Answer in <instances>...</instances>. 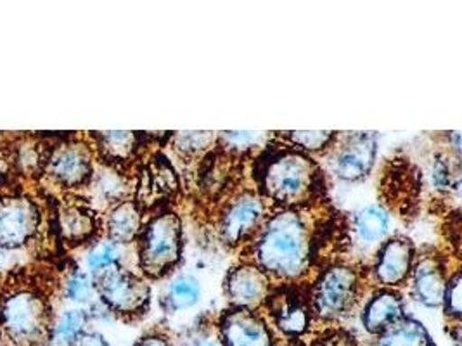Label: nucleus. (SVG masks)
Masks as SVG:
<instances>
[{
  "label": "nucleus",
  "instance_id": "f257e3e1",
  "mask_svg": "<svg viewBox=\"0 0 462 346\" xmlns=\"http://www.w3.org/2000/svg\"><path fill=\"white\" fill-rule=\"evenodd\" d=\"M56 310L45 286L28 270L11 269L0 281L4 346H51Z\"/></svg>",
  "mask_w": 462,
  "mask_h": 346
},
{
  "label": "nucleus",
  "instance_id": "f03ea898",
  "mask_svg": "<svg viewBox=\"0 0 462 346\" xmlns=\"http://www.w3.org/2000/svg\"><path fill=\"white\" fill-rule=\"evenodd\" d=\"M314 255V231L307 216L288 208L271 216L254 242L256 265L275 279H298Z\"/></svg>",
  "mask_w": 462,
  "mask_h": 346
},
{
  "label": "nucleus",
  "instance_id": "7ed1b4c3",
  "mask_svg": "<svg viewBox=\"0 0 462 346\" xmlns=\"http://www.w3.org/2000/svg\"><path fill=\"white\" fill-rule=\"evenodd\" d=\"M256 178L263 195L282 205H303L322 187V173L316 161L293 148L267 151L256 165Z\"/></svg>",
  "mask_w": 462,
  "mask_h": 346
},
{
  "label": "nucleus",
  "instance_id": "20e7f679",
  "mask_svg": "<svg viewBox=\"0 0 462 346\" xmlns=\"http://www.w3.org/2000/svg\"><path fill=\"white\" fill-rule=\"evenodd\" d=\"M139 265L151 279H160L182 257V222L177 214L152 216L139 232Z\"/></svg>",
  "mask_w": 462,
  "mask_h": 346
},
{
  "label": "nucleus",
  "instance_id": "39448f33",
  "mask_svg": "<svg viewBox=\"0 0 462 346\" xmlns=\"http://www.w3.org/2000/svg\"><path fill=\"white\" fill-rule=\"evenodd\" d=\"M97 300L109 314L120 319H135L144 315L151 303V289L147 282L125 269L115 265L94 276Z\"/></svg>",
  "mask_w": 462,
  "mask_h": 346
},
{
  "label": "nucleus",
  "instance_id": "423d86ee",
  "mask_svg": "<svg viewBox=\"0 0 462 346\" xmlns=\"http://www.w3.org/2000/svg\"><path fill=\"white\" fill-rule=\"evenodd\" d=\"M42 225V210L32 196H0V248L13 253L28 250L41 238Z\"/></svg>",
  "mask_w": 462,
  "mask_h": 346
},
{
  "label": "nucleus",
  "instance_id": "0eeeda50",
  "mask_svg": "<svg viewBox=\"0 0 462 346\" xmlns=\"http://www.w3.org/2000/svg\"><path fill=\"white\" fill-rule=\"evenodd\" d=\"M42 173L52 186L64 191L87 187L94 173L92 151L80 141L61 142L47 154Z\"/></svg>",
  "mask_w": 462,
  "mask_h": 346
},
{
  "label": "nucleus",
  "instance_id": "6e6552de",
  "mask_svg": "<svg viewBox=\"0 0 462 346\" xmlns=\"http://www.w3.org/2000/svg\"><path fill=\"white\" fill-rule=\"evenodd\" d=\"M357 295L356 270L346 265H335L328 269L317 281L314 308L322 319H339L354 306Z\"/></svg>",
  "mask_w": 462,
  "mask_h": 346
},
{
  "label": "nucleus",
  "instance_id": "1a4fd4ad",
  "mask_svg": "<svg viewBox=\"0 0 462 346\" xmlns=\"http://www.w3.org/2000/svg\"><path fill=\"white\" fill-rule=\"evenodd\" d=\"M376 135L374 133H348L343 137L339 148L331 156V170L337 178L357 182L367 177L376 158Z\"/></svg>",
  "mask_w": 462,
  "mask_h": 346
},
{
  "label": "nucleus",
  "instance_id": "9d476101",
  "mask_svg": "<svg viewBox=\"0 0 462 346\" xmlns=\"http://www.w3.org/2000/svg\"><path fill=\"white\" fill-rule=\"evenodd\" d=\"M224 346H273V332L263 317L250 308H231L218 323Z\"/></svg>",
  "mask_w": 462,
  "mask_h": 346
},
{
  "label": "nucleus",
  "instance_id": "9b49d317",
  "mask_svg": "<svg viewBox=\"0 0 462 346\" xmlns=\"http://www.w3.org/2000/svg\"><path fill=\"white\" fill-rule=\"evenodd\" d=\"M224 293L232 308L254 310L269 296V276L256 263H241L226 276Z\"/></svg>",
  "mask_w": 462,
  "mask_h": 346
},
{
  "label": "nucleus",
  "instance_id": "f8f14e48",
  "mask_svg": "<svg viewBox=\"0 0 462 346\" xmlns=\"http://www.w3.org/2000/svg\"><path fill=\"white\" fill-rule=\"evenodd\" d=\"M263 201L254 193H243L237 196L220 220V234L227 244H237L248 238L260 225L263 218Z\"/></svg>",
  "mask_w": 462,
  "mask_h": 346
},
{
  "label": "nucleus",
  "instance_id": "ddd939ff",
  "mask_svg": "<svg viewBox=\"0 0 462 346\" xmlns=\"http://www.w3.org/2000/svg\"><path fill=\"white\" fill-rule=\"evenodd\" d=\"M58 220L60 232L69 246L84 244L94 238L97 231L96 210L92 208L90 201L82 197H66L58 210Z\"/></svg>",
  "mask_w": 462,
  "mask_h": 346
},
{
  "label": "nucleus",
  "instance_id": "4468645a",
  "mask_svg": "<svg viewBox=\"0 0 462 346\" xmlns=\"http://www.w3.org/2000/svg\"><path fill=\"white\" fill-rule=\"evenodd\" d=\"M414 263V244L405 238L386 241L378 251L374 276L384 286H399L407 279Z\"/></svg>",
  "mask_w": 462,
  "mask_h": 346
},
{
  "label": "nucleus",
  "instance_id": "2eb2a0df",
  "mask_svg": "<svg viewBox=\"0 0 462 346\" xmlns=\"http://www.w3.org/2000/svg\"><path fill=\"white\" fill-rule=\"evenodd\" d=\"M179 191V178L169 159L163 154H154L141 173L137 189L139 203L152 206L163 199H169Z\"/></svg>",
  "mask_w": 462,
  "mask_h": 346
},
{
  "label": "nucleus",
  "instance_id": "dca6fc26",
  "mask_svg": "<svg viewBox=\"0 0 462 346\" xmlns=\"http://www.w3.org/2000/svg\"><path fill=\"white\" fill-rule=\"evenodd\" d=\"M403 314V300L393 289H379L362 310V324L367 332L381 334L390 325L399 323Z\"/></svg>",
  "mask_w": 462,
  "mask_h": 346
},
{
  "label": "nucleus",
  "instance_id": "f3484780",
  "mask_svg": "<svg viewBox=\"0 0 462 346\" xmlns=\"http://www.w3.org/2000/svg\"><path fill=\"white\" fill-rule=\"evenodd\" d=\"M445 284H447V278H445V270H443L439 259L424 257L414 267L412 296L420 305H424L428 308L440 306Z\"/></svg>",
  "mask_w": 462,
  "mask_h": 346
},
{
  "label": "nucleus",
  "instance_id": "a211bd4d",
  "mask_svg": "<svg viewBox=\"0 0 462 346\" xmlns=\"http://www.w3.org/2000/svg\"><path fill=\"white\" fill-rule=\"evenodd\" d=\"M143 229V214L137 201L125 199L109 208L106 215V234L107 239L125 246L137 239Z\"/></svg>",
  "mask_w": 462,
  "mask_h": 346
},
{
  "label": "nucleus",
  "instance_id": "6ab92c4d",
  "mask_svg": "<svg viewBox=\"0 0 462 346\" xmlns=\"http://www.w3.org/2000/svg\"><path fill=\"white\" fill-rule=\"evenodd\" d=\"M271 298V312L277 327L291 336H300L309 327V308L296 295H277Z\"/></svg>",
  "mask_w": 462,
  "mask_h": 346
},
{
  "label": "nucleus",
  "instance_id": "aec40b11",
  "mask_svg": "<svg viewBox=\"0 0 462 346\" xmlns=\"http://www.w3.org/2000/svg\"><path fill=\"white\" fill-rule=\"evenodd\" d=\"M90 137L96 141L105 161L113 165L128 161L137 151L141 139L135 132H97Z\"/></svg>",
  "mask_w": 462,
  "mask_h": 346
},
{
  "label": "nucleus",
  "instance_id": "412c9836",
  "mask_svg": "<svg viewBox=\"0 0 462 346\" xmlns=\"http://www.w3.org/2000/svg\"><path fill=\"white\" fill-rule=\"evenodd\" d=\"M374 346H437L433 343L426 327L409 317H402L399 323L390 325L378 334Z\"/></svg>",
  "mask_w": 462,
  "mask_h": 346
},
{
  "label": "nucleus",
  "instance_id": "4be33fe9",
  "mask_svg": "<svg viewBox=\"0 0 462 346\" xmlns=\"http://www.w3.org/2000/svg\"><path fill=\"white\" fill-rule=\"evenodd\" d=\"M92 193V201L105 203L107 206H115L122 201H125L126 180L122 173L116 172L111 167H106L103 170H94L92 178L87 186Z\"/></svg>",
  "mask_w": 462,
  "mask_h": 346
},
{
  "label": "nucleus",
  "instance_id": "5701e85b",
  "mask_svg": "<svg viewBox=\"0 0 462 346\" xmlns=\"http://www.w3.org/2000/svg\"><path fill=\"white\" fill-rule=\"evenodd\" d=\"M88 323H90V317L85 308H77V306L64 308L63 312L56 314L51 346L71 345L80 334H84Z\"/></svg>",
  "mask_w": 462,
  "mask_h": 346
},
{
  "label": "nucleus",
  "instance_id": "b1692460",
  "mask_svg": "<svg viewBox=\"0 0 462 346\" xmlns=\"http://www.w3.org/2000/svg\"><path fill=\"white\" fill-rule=\"evenodd\" d=\"M390 222H392L390 215L383 206L369 205L357 212V215L354 218V229L362 242L373 244L386 236L390 229Z\"/></svg>",
  "mask_w": 462,
  "mask_h": 346
},
{
  "label": "nucleus",
  "instance_id": "393cba45",
  "mask_svg": "<svg viewBox=\"0 0 462 346\" xmlns=\"http://www.w3.org/2000/svg\"><path fill=\"white\" fill-rule=\"evenodd\" d=\"M63 295L71 306L87 310L97 298L94 278L85 269H71L63 282Z\"/></svg>",
  "mask_w": 462,
  "mask_h": 346
},
{
  "label": "nucleus",
  "instance_id": "a878e982",
  "mask_svg": "<svg viewBox=\"0 0 462 346\" xmlns=\"http://www.w3.org/2000/svg\"><path fill=\"white\" fill-rule=\"evenodd\" d=\"M124 261V246L109 241V239H101L85 255V270L94 278L101 274L106 269L122 265Z\"/></svg>",
  "mask_w": 462,
  "mask_h": 346
},
{
  "label": "nucleus",
  "instance_id": "bb28decb",
  "mask_svg": "<svg viewBox=\"0 0 462 346\" xmlns=\"http://www.w3.org/2000/svg\"><path fill=\"white\" fill-rule=\"evenodd\" d=\"M201 286L190 274H180L170 282L165 295V302L170 310H186L199 302Z\"/></svg>",
  "mask_w": 462,
  "mask_h": 346
},
{
  "label": "nucleus",
  "instance_id": "cd10ccee",
  "mask_svg": "<svg viewBox=\"0 0 462 346\" xmlns=\"http://www.w3.org/2000/svg\"><path fill=\"white\" fill-rule=\"evenodd\" d=\"M335 139L333 132H290L286 133V141L305 151H322Z\"/></svg>",
  "mask_w": 462,
  "mask_h": 346
},
{
  "label": "nucleus",
  "instance_id": "c85d7f7f",
  "mask_svg": "<svg viewBox=\"0 0 462 346\" xmlns=\"http://www.w3.org/2000/svg\"><path fill=\"white\" fill-rule=\"evenodd\" d=\"M459 295H461V274H459V270H456V274L452 278H448V281L445 284L443 300H441L447 317L456 319V321H459V317H461Z\"/></svg>",
  "mask_w": 462,
  "mask_h": 346
},
{
  "label": "nucleus",
  "instance_id": "c756f323",
  "mask_svg": "<svg viewBox=\"0 0 462 346\" xmlns=\"http://www.w3.org/2000/svg\"><path fill=\"white\" fill-rule=\"evenodd\" d=\"M215 141V133L211 132H182L177 133L175 144L182 152H199L205 151L211 142Z\"/></svg>",
  "mask_w": 462,
  "mask_h": 346
},
{
  "label": "nucleus",
  "instance_id": "7c9ffc66",
  "mask_svg": "<svg viewBox=\"0 0 462 346\" xmlns=\"http://www.w3.org/2000/svg\"><path fill=\"white\" fill-rule=\"evenodd\" d=\"M179 346H224L218 331H213L211 327L199 325L196 329L189 331L180 341Z\"/></svg>",
  "mask_w": 462,
  "mask_h": 346
},
{
  "label": "nucleus",
  "instance_id": "2f4dec72",
  "mask_svg": "<svg viewBox=\"0 0 462 346\" xmlns=\"http://www.w3.org/2000/svg\"><path fill=\"white\" fill-rule=\"evenodd\" d=\"M433 182L439 189H457L459 187V170H454L450 161L439 158L433 167Z\"/></svg>",
  "mask_w": 462,
  "mask_h": 346
},
{
  "label": "nucleus",
  "instance_id": "473e14b6",
  "mask_svg": "<svg viewBox=\"0 0 462 346\" xmlns=\"http://www.w3.org/2000/svg\"><path fill=\"white\" fill-rule=\"evenodd\" d=\"M263 137L265 135L260 132H226V133H222V139L226 141V144H229L236 150H241V151L260 144L263 141Z\"/></svg>",
  "mask_w": 462,
  "mask_h": 346
},
{
  "label": "nucleus",
  "instance_id": "72a5a7b5",
  "mask_svg": "<svg viewBox=\"0 0 462 346\" xmlns=\"http://www.w3.org/2000/svg\"><path fill=\"white\" fill-rule=\"evenodd\" d=\"M69 346H111L105 336L99 331L87 329L84 334H80Z\"/></svg>",
  "mask_w": 462,
  "mask_h": 346
},
{
  "label": "nucleus",
  "instance_id": "f704fd0d",
  "mask_svg": "<svg viewBox=\"0 0 462 346\" xmlns=\"http://www.w3.org/2000/svg\"><path fill=\"white\" fill-rule=\"evenodd\" d=\"M134 346H171L163 334H146Z\"/></svg>",
  "mask_w": 462,
  "mask_h": 346
},
{
  "label": "nucleus",
  "instance_id": "c9c22d12",
  "mask_svg": "<svg viewBox=\"0 0 462 346\" xmlns=\"http://www.w3.org/2000/svg\"><path fill=\"white\" fill-rule=\"evenodd\" d=\"M14 253L7 251L4 248H0V272H7L11 269H14Z\"/></svg>",
  "mask_w": 462,
  "mask_h": 346
},
{
  "label": "nucleus",
  "instance_id": "e433bc0d",
  "mask_svg": "<svg viewBox=\"0 0 462 346\" xmlns=\"http://www.w3.org/2000/svg\"><path fill=\"white\" fill-rule=\"evenodd\" d=\"M286 346H303L301 345V343H300V341H296V340H294V341H291V343H288V345Z\"/></svg>",
  "mask_w": 462,
  "mask_h": 346
},
{
  "label": "nucleus",
  "instance_id": "4c0bfd02",
  "mask_svg": "<svg viewBox=\"0 0 462 346\" xmlns=\"http://www.w3.org/2000/svg\"><path fill=\"white\" fill-rule=\"evenodd\" d=\"M0 346H4L2 345V338H0Z\"/></svg>",
  "mask_w": 462,
  "mask_h": 346
}]
</instances>
